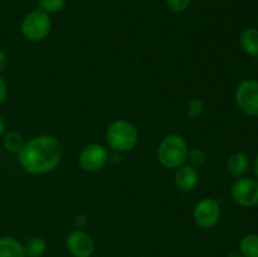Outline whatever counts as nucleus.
Masks as SVG:
<instances>
[{
  "label": "nucleus",
  "mask_w": 258,
  "mask_h": 257,
  "mask_svg": "<svg viewBox=\"0 0 258 257\" xmlns=\"http://www.w3.org/2000/svg\"><path fill=\"white\" fill-rule=\"evenodd\" d=\"M8 96V86L5 81L0 77V103L4 102Z\"/></svg>",
  "instance_id": "4be33fe9"
},
{
  "label": "nucleus",
  "mask_w": 258,
  "mask_h": 257,
  "mask_svg": "<svg viewBox=\"0 0 258 257\" xmlns=\"http://www.w3.org/2000/svg\"><path fill=\"white\" fill-rule=\"evenodd\" d=\"M52 20L49 14L37 9L24 17L22 22V34L30 42H40L49 35Z\"/></svg>",
  "instance_id": "20e7f679"
},
{
  "label": "nucleus",
  "mask_w": 258,
  "mask_h": 257,
  "mask_svg": "<svg viewBox=\"0 0 258 257\" xmlns=\"http://www.w3.org/2000/svg\"><path fill=\"white\" fill-rule=\"evenodd\" d=\"M0 257H25L24 247L14 237H0Z\"/></svg>",
  "instance_id": "ddd939ff"
},
{
  "label": "nucleus",
  "mask_w": 258,
  "mask_h": 257,
  "mask_svg": "<svg viewBox=\"0 0 258 257\" xmlns=\"http://www.w3.org/2000/svg\"><path fill=\"white\" fill-rule=\"evenodd\" d=\"M194 222L203 229H211L221 218V204L214 198H203L194 208Z\"/></svg>",
  "instance_id": "423d86ee"
},
{
  "label": "nucleus",
  "mask_w": 258,
  "mask_h": 257,
  "mask_svg": "<svg viewBox=\"0 0 258 257\" xmlns=\"http://www.w3.org/2000/svg\"><path fill=\"white\" fill-rule=\"evenodd\" d=\"M227 257H243V254H242L239 251H231Z\"/></svg>",
  "instance_id": "393cba45"
},
{
  "label": "nucleus",
  "mask_w": 258,
  "mask_h": 257,
  "mask_svg": "<svg viewBox=\"0 0 258 257\" xmlns=\"http://www.w3.org/2000/svg\"><path fill=\"white\" fill-rule=\"evenodd\" d=\"M174 183L175 186L183 193H189L199 183V173L197 168L189 165H181L176 169L175 175H174Z\"/></svg>",
  "instance_id": "9d476101"
},
{
  "label": "nucleus",
  "mask_w": 258,
  "mask_h": 257,
  "mask_svg": "<svg viewBox=\"0 0 258 257\" xmlns=\"http://www.w3.org/2000/svg\"><path fill=\"white\" fill-rule=\"evenodd\" d=\"M66 246L73 257H91L95 243L91 236L81 229H75L66 238Z\"/></svg>",
  "instance_id": "1a4fd4ad"
},
{
  "label": "nucleus",
  "mask_w": 258,
  "mask_h": 257,
  "mask_svg": "<svg viewBox=\"0 0 258 257\" xmlns=\"http://www.w3.org/2000/svg\"><path fill=\"white\" fill-rule=\"evenodd\" d=\"M4 130H5V121L4 118H3V116L0 115V135L4 133Z\"/></svg>",
  "instance_id": "a878e982"
},
{
  "label": "nucleus",
  "mask_w": 258,
  "mask_h": 257,
  "mask_svg": "<svg viewBox=\"0 0 258 257\" xmlns=\"http://www.w3.org/2000/svg\"><path fill=\"white\" fill-rule=\"evenodd\" d=\"M23 247H24L25 256L28 257H40L47 251V243L42 237H32L27 239Z\"/></svg>",
  "instance_id": "4468645a"
},
{
  "label": "nucleus",
  "mask_w": 258,
  "mask_h": 257,
  "mask_svg": "<svg viewBox=\"0 0 258 257\" xmlns=\"http://www.w3.org/2000/svg\"><path fill=\"white\" fill-rule=\"evenodd\" d=\"M66 0H38L39 10L47 13V14H54L60 12L64 8Z\"/></svg>",
  "instance_id": "f3484780"
},
{
  "label": "nucleus",
  "mask_w": 258,
  "mask_h": 257,
  "mask_svg": "<svg viewBox=\"0 0 258 257\" xmlns=\"http://www.w3.org/2000/svg\"><path fill=\"white\" fill-rule=\"evenodd\" d=\"M3 145L10 153H20L22 149L24 148L25 141L20 134L15 133V131H10L3 139Z\"/></svg>",
  "instance_id": "dca6fc26"
},
{
  "label": "nucleus",
  "mask_w": 258,
  "mask_h": 257,
  "mask_svg": "<svg viewBox=\"0 0 258 257\" xmlns=\"http://www.w3.org/2000/svg\"><path fill=\"white\" fill-rule=\"evenodd\" d=\"M248 156L242 151L233 153L227 160V170L232 176H236V178H241L242 175H244L248 170Z\"/></svg>",
  "instance_id": "9b49d317"
},
{
  "label": "nucleus",
  "mask_w": 258,
  "mask_h": 257,
  "mask_svg": "<svg viewBox=\"0 0 258 257\" xmlns=\"http://www.w3.org/2000/svg\"><path fill=\"white\" fill-rule=\"evenodd\" d=\"M166 7L174 13H181L186 10L190 5L191 0H165Z\"/></svg>",
  "instance_id": "aec40b11"
},
{
  "label": "nucleus",
  "mask_w": 258,
  "mask_h": 257,
  "mask_svg": "<svg viewBox=\"0 0 258 257\" xmlns=\"http://www.w3.org/2000/svg\"><path fill=\"white\" fill-rule=\"evenodd\" d=\"M73 223H75L76 229H82L87 224V219H86V217L83 214H77L75 217V219H73Z\"/></svg>",
  "instance_id": "412c9836"
},
{
  "label": "nucleus",
  "mask_w": 258,
  "mask_h": 257,
  "mask_svg": "<svg viewBox=\"0 0 258 257\" xmlns=\"http://www.w3.org/2000/svg\"><path fill=\"white\" fill-rule=\"evenodd\" d=\"M234 97L242 112L248 116H258V81H242L237 86Z\"/></svg>",
  "instance_id": "39448f33"
},
{
  "label": "nucleus",
  "mask_w": 258,
  "mask_h": 257,
  "mask_svg": "<svg viewBox=\"0 0 258 257\" xmlns=\"http://www.w3.org/2000/svg\"><path fill=\"white\" fill-rule=\"evenodd\" d=\"M108 160V150L101 144H91L82 149L78 156V164L85 171H97L106 165Z\"/></svg>",
  "instance_id": "0eeeda50"
},
{
  "label": "nucleus",
  "mask_w": 258,
  "mask_h": 257,
  "mask_svg": "<svg viewBox=\"0 0 258 257\" xmlns=\"http://www.w3.org/2000/svg\"><path fill=\"white\" fill-rule=\"evenodd\" d=\"M189 148L183 136L171 134L165 136L159 144V163L168 169H178L188 160Z\"/></svg>",
  "instance_id": "f03ea898"
},
{
  "label": "nucleus",
  "mask_w": 258,
  "mask_h": 257,
  "mask_svg": "<svg viewBox=\"0 0 258 257\" xmlns=\"http://www.w3.org/2000/svg\"><path fill=\"white\" fill-rule=\"evenodd\" d=\"M7 65H8V55H7V53H5L4 50L0 49V72L5 70Z\"/></svg>",
  "instance_id": "5701e85b"
},
{
  "label": "nucleus",
  "mask_w": 258,
  "mask_h": 257,
  "mask_svg": "<svg viewBox=\"0 0 258 257\" xmlns=\"http://www.w3.org/2000/svg\"><path fill=\"white\" fill-rule=\"evenodd\" d=\"M188 160L191 166L198 168V166H202L206 163L207 155L203 150H201V149H191V150H189Z\"/></svg>",
  "instance_id": "6ab92c4d"
},
{
  "label": "nucleus",
  "mask_w": 258,
  "mask_h": 257,
  "mask_svg": "<svg viewBox=\"0 0 258 257\" xmlns=\"http://www.w3.org/2000/svg\"><path fill=\"white\" fill-rule=\"evenodd\" d=\"M108 146L118 153L133 150L139 141V131L133 122L127 120H117L111 123L106 133Z\"/></svg>",
  "instance_id": "7ed1b4c3"
},
{
  "label": "nucleus",
  "mask_w": 258,
  "mask_h": 257,
  "mask_svg": "<svg viewBox=\"0 0 258 257\" xmlns=\"http://www.w3.org/2000/svg\"><path fill=\"white\" fill-rule=\"evenodd\" d=\"M239 252L243 257H258V234H247L239 243Z\"/></svg>",
  "instance_id": "2eb2a0df"
},
{
  "label": "nucleus",
  "mask_w": 258,
  "mask_h": 257,
  "mask_svg": "<svg viewBox=\"0 0 258 257\" xmlns=\"http://www.w3.org/2000/svg\"><path fill=\"white\" fill-rule=\"evenodd\" d=\"M239 44L243 52L251 57H258V29L247 28L239 35Z\"/></svg>",
  "instance_id": "f8f14e48"
},
{
  "label": "nucleus",
  "mask_w": 258,
  "mask_h": 257,
  "mask_svg": "<svg viewBox=\"0 0 258 257\" xmlns=\"http://www.w3.org/2000/svg\"><path fill=\"white\" fill-rule=\"evenodd\" d=\"M62 155L63 149L58 139L39 135L25 143L19 153V163L27 173L47 174L59 165Z\"/></svg>",
  "instance_id": "f257e3e1"
},
{
  "label": "nucleus",
  "mask_w": 258,
  "mask_h": 257,
  "mask_svg": "<svg viewBox=\"0 0 258 257\" xmlns=\"http://www.w3.org/2000/svg\"><path fill=\"white\" fill-rule=\"evenodd\" d=\"M252 168H253L254 175H256L257 179H258V155L256 156V158H254L253 164H252Z\"/></svg>",
  "instance_id": "b1692460"
},
{
  "label": "nucleus",
  "mask_w": 258,
  "mask_h": 257,
  "mask_svg": "<svg viewBox=\"0 0 258 257\" xmlns=\"http://www.w3.org/2000/svg\"><path fill=\"white\" fill-rule=\"evenodd\" d=\"M204 112V102L201 100V98H193V100L189 102L188 110H186V113H188V117L190 120H198V118L202 117Z\"/></svg>",
  "instance_id": "a211bd4d"
},
{
  "label": "nucleus",
  "mask_w": 258,
  "mask_h": 257,
  "mask_svg": "<svg viewBox=\"0 0 258 257\" xmlns=\"http://www.w3.org/2000/svg\"><path fill=\"white\" fill-rule=\"evenodd\" d=\"M232 197L242 207L258 206V179L239 178L232 185Z\"/></svg>",
  "instance_id": "6e6552de"
}]
</instances>
